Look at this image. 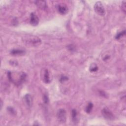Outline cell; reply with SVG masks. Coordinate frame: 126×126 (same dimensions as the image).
<instances>
[{
  "label": "cell",
  "mask_w": 126,
  "mask_h": 126,
  "mask_svg": "<svg viewBox=\"0 0 126 126\" xmlns=\"http://www.w3.org/2000/svg\"><path fill=\"white\" fill-rule=\"evenodd\" d=\"M25 53V51L21 49H13L10 51V54L13 56H21Z\"/></svg>",
  "instance_id": "cell-10"
},
{
  "label": "cell",
  "mask_w": 126,
  "mask_h": 126,
  "mask_svg": "<svg viewBox=\"0 0 126 126\" xmlns=\"http://www.w3.org/2000/svg\"><path fill=\"white\" fill-rule=\"evenodd\" d=\"M100 95H101L102 96H106V93L104 92H103V91H101V93H100Z\"/></svg>",
  "instance_id": "cell-20"
},
{
  "label": "cell",
  "mask_w": 126,
  "mask_h": 126,
  "mask_svg": "<svg viewBox=\"0 0 126 126\" xmlns=\"http://www.w3.org/2000/svg\"><path fill=\"white\" fill-rule=\"evenodd\" d=\"M94 10L96 12L101 16H104L106 14V10L101 2H96L94 5Z\"/></svg>",
  "instance_id": "cell-2"
},
{
  "label": "cell",
  "mask_w": 126,
  "mask_h": 126,
  "mask_svg": "<svg viewBox=\"0 0 126 126\" xmlns=\"http://www.w3.org/2000/svg\"><path fill=\"white\" fill-rule=\"evenodd\" d=\"M43 101L45 104H48L49 102V100L48 95L47 94H44L43 97Z\"/></svg>",
  "instance_id": "cell-15"
},
{
  "label": "cell",
  "mask_w": 126,
  "mask_h": 126,
  "mask_svg": "<svg viewBox=\"0 0 126 126\" xmlns=\"http://www.w3.org/2000/svg\"><path fill=\"white\" fill-rule=\"evenodd\" d=\"M7 111L12 115H16V111L13 108L11 107H7Z\"/></svg>",
  "instance_id": "cell-16"
},
{
  "label": "cell",
  "mask_w": 126,
  "mask_h": 126,
  "mask_svg": "<svg viewBox=\"0 0 126 126\" xmlns=\"http://www.w3.org/2000/svg\"><path fill=\"white\" fill-rule=\"evenodd\" d=\"M93 108V104L92 102H89L86 107V112L87 113H90Z\"/></svg>",
  "instance_id": "cell-12"
},
{
  "label": "cell",
  "mask_w": 126,
  "mask_h": 126,
  "mask_svg": "<svg viewBox=\"0 0 126 126\" xmlns=\"http://www.w3.org/2000/svg\"><path fill=\"white\" fill-rule=\"evenodd\" d=\"M43 80L44 82L46 84L49 83L51 82L49 72L48 70L47 69H46L44 71L43 76Z\"/></svg>",
  "instance_id": "cell-9"
},
{
  "label": "cell",
  "mask_w": 126,
  "mask_h": 126,
  "mask_svg": "<svg viewBox=\"0 0 126 126\" xmlns=\"http://www.w3.org/2000/svg\"><path fill=\"white\" fill-rule=\"evenodd\" d=\"M57 9H58V12L61 14H62V15L66 14L68 11V7L64 4H61V5H58Z\"/></svg>",
  "instance_id": "cell-7"
},
{
  "label": "cell",
  "mask_w": 126,
  "mask_h": 126,
  "mask_svg": "<svg viewBox=\"0 0 126 126\" xmlns=\"http://www.w3.org/2000/svg\"><path fill=\"white\" fill-rule=\"evenodd\" d=\"M39 23V18L34 13L32 12L30 16V23L33 26H35L38 25Z\"/></svg>",
  "instance_id": "cell-6"
},
{
  "label": "cell",
  "mask_w": 126,
  "mask_h": 126,
  "mask_svg": "<svg viewBox=\"0 0 126 126\" xmlns=\"http://www.w3.org/2000/svg\"><path fill=\"white\" fill-rule=\"evenodd\" d=\"M102 114L107 120H112L114 118L113 113L108 108H105L102 110Z\"/></svg>",
  "instance_id": "cell-4"
},
{
  "label": "cell",
  "mask_w": 126,
  "mask_h": 126,
  "mask_svg": "<svg viewBox=\"0 0 126 126\" xmlns=\"http://www.w3.org/2000/svg\"><path fill=\"white\" fill-rule=\"evenodd\" d=\"M71 116H72V119L74 123L76 122L77 120V111L76 109H73L71 111Z\"/></svg>",
  "instance_id": "cell-11"
},
{
  "label": "cell",
  "mask_w": 126,
  "mask_h": 126,
  "mask_svg": "<svg viewBox=\"0 0 126 126\" xmlns=\"http://www.w3.org/2000/svg\"><path fill=\"white\" fill-rule=\"evenodd\" d=\"M109 57H109V56L106 55V56H105V57L104 58H103V60H104V61H106V60H108V59H109Z\"/></svg>",
  "instance_id": "cell-19"
},
{
  "label": "cell",
  "mask_w": 126,
  "mask_h": 126,
  "mask_svg": "<svg viewBox=\"0 0 126 126\" xmlns=\"http://www.w3.org/2000/svg\"><path fill=\"white\" fill-rule=\"evenodd\" d=\"M68 79H69V78L67 76H62L60 78V80L61 82H64L66 81H67L68 80Z\"/></svg>",
  "instance_id": "cell-18"
},
{
  "label": "cell",
  "mask_w": 126,
  "mask_h": 126,
  "mask_svg": "<svg viewBox=\"0 0 126 126\" xmlns=\"http://www.w3.org/2000/svg\"><path fill=\"white\" fill-rule=\"evenodd\" d=\"M24 100L27 106L29 108H31L33 106V98L31 95L29 94H26L24 96Z\"/></svg>",
  "instance_id": "cell-5"
},
{
  "label": "cell",
  "mask_w": 126,
  "mask_h": 126,
  "mask_svg": "<svg viewBox=\"0 0 126 126\" xmlns=\"http://www.w3.org/2000/svg\"><path fill=\"white\" fill-rule=\"evenodd\" d=\"M35 4L39 9L41 10H45L47 7L46 2L44 1H36Z\"/></svg>",
  "instance_id": "cell-8"
},
{
  "label": "cell",
  "mask_w": 126,
  "mask_h": 126,
  "mask_svg": "<svg viewBox=\"0 0 126 126\" xmlns=\"http://www.w3.org/2000/svg\"><path fill=\"white\" fill-rule=\"evenodd\" d=\"M89 70L91 72H96L98 70V66L96 64H93L90 66Z\"/></svg>",
  "instance_id": "cell-13"
},
{
  "label": "cell",
  "mask_w": 126,
  "mask_h": 126,
  "mask_svg": "<svg viewBox=\"0 0 126 126\" xmlns=\"http://www.w3.org/2000/svg\"><path fill=\"white\" fill-rule=\"evenodd\" d=\"M57 117L58 121L61 123H65L66 121V112L64 109H60L58 110Z\"/></svg>",
  "instance_id": "cell-3"
},
{
  "label": "cell",
  "mask_w": 126,
  "mask_h": 126,
  "mask_svg": "<svg viewBox=\"0 0 126 126\" xmlns=\"http://www.w3.org/2000/svg\"><path fill=\"white\" fill-rule=\"evenodd\" d=\"M125 34H126V31L125 30L119 33L116 35V37H115L116 39V40H119L121 38V37H122L123 35H125Z\"/></svg>",
  "instance_id": "cell-14"
},
{
  "label": "cell",
  "mask_w": 126,
  "mask_h": 126,
  "mask_svg": "<svg viewBox=\"0 0 126 126\" xmlns=\"http://www.w3.org/2000/svg\"><path fill=\"white\" fill-rule=\"evenodd\" d=\"M122 10L124 11V13H126V2L125 1H123L122 4Z\"/></svg>",
  "instance_id": "cell-17"
},
{
  "label": "cell",
  "mask_w": 126,
  "mask_h": 126,
  "mask_svg": "<svg viewBox=\"0 0 126 126\" xmlns=\"http://www.w3.org/2000/svg\"><path fill=\"white\" fill-rule=\"evenodd\" d=\"M25 44L28 45L37 46L41 44V40L40 39L35 36H26L23 40Z\"/></svg>",
  "instance_id": "cell-1"
}]
</instances>
